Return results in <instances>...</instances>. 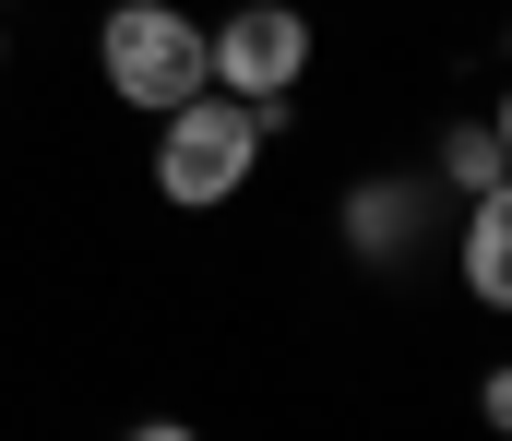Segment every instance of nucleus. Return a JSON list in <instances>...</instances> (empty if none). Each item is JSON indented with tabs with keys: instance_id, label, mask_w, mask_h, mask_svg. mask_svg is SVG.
<instances>
[{
	"instance_id": "obj_2",
	"label": "nucleus",
	"mask_w": 512,
	"mask_h": 441,
	"mask_svg": "<svg viewBox=\"0 0 512 441\" xmlns=\"http://www.w3.org/2000/svg\"><path fill=\"white\" fill-rule=\"evenodd\" d=\"M96 72H108L120 108L167 120L179 96L215 84V72H203V12H179V0H120V12L96 24Z\"/></svg>"
},
{
	"instance_id": "obj_7",
	"label": "nucleus",
	"mask_w": 512,
	"mask_h": 441,
	"mask_svg": "<svg viewBox=\"0 0 512 441\" xmlns=\"http://www.w3.org/2000/svg\"><path fill=\"white\" fill-rule=\"evenodd\" d=\"M131 441H203V430H179V418H143V430H131Z\"/></svg>"
},
{
	"instance_id": "obj_1",
	"label": "nucleus",
	"mask_w": 512,
	"mask_h": 441,
	"mask_svg": "<svg viewBox=\"0 0 512 441\" xmlns=\"http://www.w3.org/2000/svg\"><path fill=\"white\" fill-rule=\"evenodd\" d=\"M262 144H274V108H251V96H179L167 120H155V191L179 203V215H215L227 191H251Z\"/></svg>"
},
{
	"instance_id": "obj_3",
	"label": "nucleus",
	"mask_w": 512,
	"mask_h": 441,
	"mask_svg": "<svg viewBox=\"0 0 512 441\" xmlns=\"http://www.w3.org/2000/svg\"><path fill=\"white\" fill-rule=\"evenodd\" d=\"M203 72H215V96L286 108L298 72H310V12L298 0H239L227 24H203Z\"/></svg>"
},
{
	"instance_id": "obj_8",
	"label": "nucleus",
	"mask_w": 512,
	"mask_h": 441,
	"mask_svg": "<svg viewBox=\"0 0 512 441\" xmlns=\"http://www.w3.org/2000/svg\"><path fill=\"white\" fill-rule=\"evenodd\" d=\"M0 60H12V24H0Z\"/></svg>"
},
{
	"instance_id": "obj_4",
	"label": "nucleus",
	"mask_w": 512,
	"mask_h": 441,
	"mask_svg": "<svg viewBox=\"0 0 512 441\" xmlns=\"http://www.w3.org/2000/svg\"><path fill=\"white\" fill-rule=\"evenodd\" d=\"M441 203V179H358L346 191V251H370V263H393L405 239H417V215Z\"/></svg>"
},
{
	"instance_id": "obj_9",
	"label": "nucleus",
	"mask_w": 512,
	"mask_h": 441,
	"mask_svg": "<svg viewBox=\"0 0 512 441\" xmlns=\"http://www.w3.org/2000/svg\"><path fill=\"white\" fill-rule=\"evenodd\" d=\"M0 12H12V0H0Z\"/></svg>"
},
{
	"instance_id": "obj_5",
	"label": "nucleus",
	"mask_w": 512,
	"mask_h": 441,
	"mask_svg": "<svg viewBox=\"0 0 512 441\" xmlns=\"http://www.w3.org/2000/svg\"><path fill=\"white\" fill-rule=\"evenodd\" d=\"M465 298L477 310L512 298V191H465Z\"/></svg>"
},
{
	"instance_id": "obj_6",
	"label": "nucleus",
	"mask_w": 512,
	"mask_h": 441,
	"mask_svg": "<svg viewBox=\"0 0 512 441\" xmlns=\"http://www.w3.org/2000/svg\"><path fill=\"white\" fill-rule=\"evenodd\" d=\"M501 167H512L501 120H453V132H441V179H453V191H501Z\"/></svg>"
}]
</instances>
